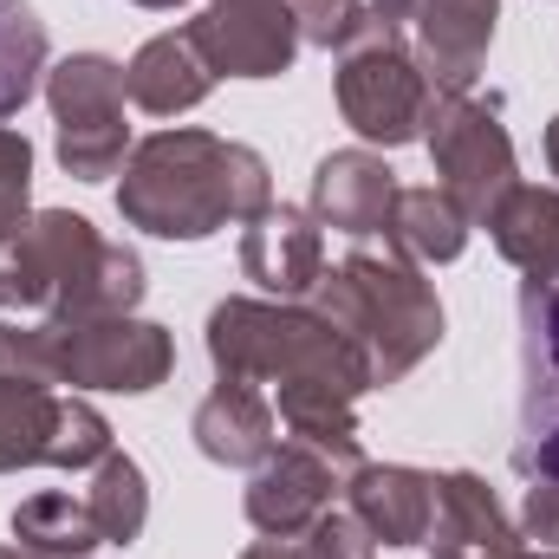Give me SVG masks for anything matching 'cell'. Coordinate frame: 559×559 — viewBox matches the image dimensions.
<instances>
[{"label": "cell", "instance_id": "9a60e30c", "mask_svg": "<svg viewBox=\"0 0 559 559\" xmlns=\"http://www.w3.org/2000/svg\"><path fill=\"white\" fill-rule=\"evenodd\" d=\"M429 540H436V554H455V559L514 554V534H508L495 495H488L475 475H442V481H436V521H429Z\"/></svg>", "mask_w": 559, "mask_h": 559}, {"label": "cell", "instance_id": "3957f363", "mask_svg": "<svg viewBox=\"0 0 559 559\" xmlns=\"http://www.w3.org/2000/svg\"><path fill=\"white\" fill-rule=\"evenodd\" d=\"M319 299H325V325L345 332L365 352L378 384L404 378L423 352L442 338L436 293L404 261H384V254H352L338 274H325Z\"/></svg>", "mask_w": 559, "mask_h": 559}, {"label": "cell", "instance_id": "83f0119b", "mask_svg": "<svg viewBox=\"0 0 559 559\" xmlns=\"http://www.w3.org/2000/svg\"><path fill=\"white\" fill-rule=\"evenodd\" d=\"M527 540L559 547V481H534L527 488Z\"/></svg>", "mask_w": 559, "mask_h": 559}, {"label": "cell", "instance_id": "4316f807", "mask_svg": "<svg viewBox=\"0 0 559 559\" xmlns=\"http://www.w3.org/2000/svg\"><path fill=\"white\" fill-rule=\"evenodd\" d=\"M371 527L352 514H319L312 521V559H371Z\"/></svg>", "mask_w": 559, "mask_h": 559}, {"label": "cell", "instance_id": "f1b7e54d", "mask_svg": "<svg viewBox=\"0 0 559 559\" xmlns=\"http://www.w3.org/2000/svg\"><path fill=\"white\" fill-rule=\"evenodd\" d=\"M248 559H306V554H293V547H280V540H267V547H254Z\"/></svg>", "mask_w": 559, "mask_h": 559}, {"label": "cell", "instance_id": "cb8c5ba5", "mask_svg": "<svg viewBox=\"0 0 559 559\" xmlns=\"http://www.w3.org/2000/svg\"><path fill=\"white\" fill-rule=\"evenodd\" d=\"M85 508H92V521H98L105 540H138V527H143V475H138V462L111 455Z\"/></svg>", "mask_w": 559, "mask_h": 559}, {"label": "cell", "instance_id": "ffe728a7", "mask_svg": "<svg viewBox=\"0 0 559 559\" xmlns=\"http://www.w3.org/2000/svg\"><path fill=\"white\" fill-rule=\"evenodd\" d=\"M195 442L215 462H261L274 449V417L248 384H222L202 411H195Z\"/></svg>", "mask_w": 559, "mask_h": 559}, {"label": "cell", "instance_id": "8fae6325", "mask_svg": "<svg viewBox=\"0 0 559 559\" xmlns=\"http://www.w3.org/2000/svg\"><path fill=\"white\" fill-rule=\"evenodd\" d=\"M189 39L202 46V59L215 72H241V79H267L286 72L293 59V13L280 0H215Z\"/></svg>", "mask_w": 559, "mask_h": 559}, {"label": "cell", "instance_id": "4fadbf2b", "mask_svg": "<svg viewBox=\"0 0 559 559\" xmlns=\"http://www.w3.org/2000/svg\"><path fill=\"white\" fill-rule=\"evenodd\" d=\"M391 202H397V189H391V169H384V163H371V156H358V150H345V156H325V163H319L312 209H319V222H325V228L378 235V228L391 222Z\"/></svg>", "mask_w": 559, "mask_h": 559}, {"label": "cell", "instance_id": "5b68a950", "mask_svg": "<svg viewBox=\"0 0 559 559\" xmlns=\"http://www.w3.org/2000/svg\"><path fill=\"white\" fill-rule=\"evenodd\" d=\"M429 150H436V169H442V195L468 215V222H488L501 209V195L514 189V150H508V131L468 105L462 92H436L429 111Z\"/></svg>", "mask_w": 559, "mask_h": 559}, {"label": "cell", "instance_id": "52a82bcc", "mask_svg": "<svg viewBox=\"0 0 559 559\" xmlns=\"http://www.w3.org/2000/svg\"><path fill=\"white\" fill-rule=\"evenodd\" d=\"M52 111H59V156L72 176H111L124 156V72L111 59H66L52 72Z\"/></svg>", "mask_w": 559, "mask_h": 559}, {"label": "cell", "instance_id": "ac0fdd59", "mask_svg": "<svg viewBox=\"0 0 559 559\" xmlns=\"http://www.w3.org/2000/svg\"><path fill=\"white\" fill-rule=\"evenodd\" d=\"M209 79H215V66L202 59V46L189 39V33H163V39H150L138 52V66L124 72V85H131V98H138L143 111H189L202 92H209Z\"/></svg>", "mask_w": 559, "mask_h": 559}, {"label": "cell", "instance_id": "30bf717a", "mask_svg": "<svg viewBox=\"0 0 559 559\" xmlns=\"http://www.w3.org/2000/svg\"><path fill=\"white\" fill-rule=\"evenodd\" d=\"M92 455H105V417L98 411L52 404L46 384L0 378V468H20V462L85 468Z\"/></svg>", "mask_w": 559, "mask_h": 559}, {"label": "cell", "instance_id": "4dcf8cb0", "mask_svg": "<svg viewBox=\"0 0 559 559\" xmlns=\"http://www.w3.org/2000/svg\"><path fill=\"white\" fill-rule=\"evenodd\" d=\"M547 150H554V169H559V124L547 131Z\"/></svg>", "mask_w": 559, "mask_h": 559}, {"label": "cell", "instance_id": "7402d4cb", "mask_svg": "<svg viewBox=\"0 0 559 559\" xmlns=\"http://www.w3.org/2000/svg\"><path fill=\"white\" fill-rule=\"evenodd\" d=\"M46 72V26L26 0H0V118H13Z\"/></svg>", "mask_w": 559, "mask_h": 559}, {"label": "cell", "instance_id": "7c38bea8", "mask_svg": "<svg viewBox=\"0 0 559 559\" xmlns=\"http://www.w3.org/2000/svg\"><path fill=\"white\" fill-rule=\"evenodd\" d=\"M352 508L371 527V540L417 547V540H429V521H436V481L417 468H358Z\"/></svg>", "mask_w": 559, "mask_h": 559}, {"label": "cell", "instance_id": "7a4b0ae2", "mask_svg": "<svg viewBox=\"0 0 559 559\" xmlns=\"http://www.w3.org/2000/svg\"><path fill=\"white\" fill-rule=\"evenodd\" d=\"M143 293V267L131 248H105L79 215H39L20 241H0V306H72V312H118Z\"/></svg>", "mask_w": 559, "mask_h": 559}, {"label": "cell", "instance_id": "8992f818", "mask_svg": "<svg viewBox=\"0 0 559 559\" xmlns=\"http://www.w3.org/2000/svg\"><path fill=\"white\" fill-rule=\"evenodd\" d=\"M514 468L559 481V280L521 286V442Z\"/></svg>", "mask_w": 559, "mask_h": 559}, {"label": "cell", "instance_id": "ba28073f", "mask_svg": "<svg viewBox=\"0 0 559 559\" xmlns=\"http://www.w3.org/2000/svg\"><path fill=\"white\" fill-rule=\"evenodd\" d=\"M39 338H46L52 378H72V384L150 391L169 371V338L156 325H131V319H72V325H46Z\"/></svg>", "mask_w": 559, "mask_h": 559}, {"label": "cell", "instance_id": "484cf974", "mask_svg": "<svg viewBox=\"0 0 559 559\" xmlns=\"http://www.w3.org/2000/svg\"><path fill=\"white\" fill-rule=\"evenodd\" d=\"M26 169H33V150H26V138L0 131V241L20 228V209H26Z\"/></svg>", "mask_w": 559, "mask_h": 559}, {"label": "cell", "instance_id": "d6986e66", "mask_svg": "<svg viewBox=\"0 0 559 559\" xmlns=\"http://www.w3.org/2000/svg\"><path fill=\"white\" fill-rule=\"evenodd\" d=\"M501 254L534 280H559V195L547 189H508L501 209L488 215Z\"/></svg>", "mask_w": 559, "mask_h": 559}, {"label": "cell", "instance_id": "d4e9b609", "mask_svg": "<svg viewBox=\"0 0 559 559\" xmlns=\"http://www.w3.org/2000/svg\"><path fill=\"white\" fill-rule=\"evenodd\" d=\"M293 20H299V33L312 46H352V39H365L378 26L358 0H293Z\"/></svg>", "mask_w": 559, "mask_h": 559}, {"label": "cell", "instance_id": "836d02e7", "mask_svg": "<svg viewBox=\"0 0 559 559\" xmlns=\"http://www.w3.org/2000/svg\"><path fill=\"white\" fill-rule=\"evenodd\" d=\"M0 559H20V554H0Z\"/></svg>", "mask_w": 559, "mask_h": 559}, {"label": "cell", "instance_id": "e0dca14e", "mask_svg": "<svg viewBox=\"0 0 559 559\" xmlns=\"http://www.w3.org/2000/svg\"><path fill=\"white\" fill-rule=\"evenodd\" d=\"M495 39V0H423V59L429 72L462 92Z\"/></svg>", "mask_w": 559, "mask_h": 559}, {"label": "cell", "instance_id": "d6a6232c", "mask_svg": "<svg viewBox=\"0 0 559 559\" xmlns=\"http://www.w3.org/2000/svg\"><path fill=\"white\" fill-rule=\"evenodd\" d=\"M436 559H455V554H436ZM501 559H521V554H501Z\"/></svg>", "mask_w": 559, "mask_h": 559}, {"label": "cell", "instance_id": "2e32d148", "mask_svg": "<svg viewBox=\"0 0 559 559\" xmlns=\"http://www.w3.org/2000/svg\"><path fill=\"white\" fill-rule=\"evenodd\" d=\"M241 267L274 293H306L312 280H325L319 274V228L299 209H261L254 228H248Z\"/></svg>", "mask_w": 559, "mask_h": 559}, {"label": "cell", "instance_id": "277c9868", "mask_svg": "<svg viewBox=\"0 0 559 559\" xmlns=\"http://www.w3.org/2000/svg\"><path fill=\"white\" fill-rule=\"evenodd\" d=\"M209 352L215 365L228 371V384H254V378H319V384H338L345 397L371 384V365L365 352L332 332L325 319H299V312H267V306H222L209 319Z\"/></svg>", "mask_w": 559, "mask_h": 559}, {"label": "cell", "instance_id": "f546056e", "mask_svg": "<svg viewBox=\"0 0 559 559\" xmlns=\"http://www.w3.org/2000/svg\"><path fill=\"white\" fill-rule=\"evenodd\" d=\"M411 7H417V0H378V13H384V20H404Z\"/></svg>", "mask_w": 559, "mask_h": 559}, {"label": "cell", "instance_id": "6da1fadb", "mask_svg": "<svg viewBox=\"0 0 559 559\" xmlns=\"http://www.w3.org/2000/svg\"><path fill=\"white\" fill-rule=\"evenodd\" d=\"M118 202L138 228L163 235V241H202L228 215L267 209V163L241 143L209 138V131H169L138 150Z\"/></svg>", "mask_w": 559, "mask_h": 559}, {"label": "cell", "instance_id": "44dd1931", "mask_svg": "<svg viewBox=\"0 0 559 559\" xmlns=\"http://www.w3.org/2000/svg\"><path fill=\"white\" fill-rule=\"evenodd\" d=\"M411 254L423 261H455L462 254V241H468V215L449 202V195H436V189H404L397 202H391V222H384Z\"/></svg>", "mask_w": 559, "mask_h": 559}, {"label": "cell", "instance_id": "1f68e13d", "mask_svg": "<svg viewBox=\"0 0 559 559\" xmlns=\"http://www.w3.org/2000/svg\"><path fill=\"white\" fill-rule=\"evenodd\" d=\"M143 7H176V0H143Z\"/></svg>", "mask_w": 559, "mask_h": 559}, {"label": "cell", "instance_id": "5bb4252c", "mask_svg": "<svg viewBox=\"0 0 559 559\" xmlns=\"http://www.w3.org/2000/svg\"><path fill=\"white\" fill-rule=\"evenodd\" d=\"M325 495H332V468L319 455H306V449H286V455H274L254 475L248 514H254L261 534H280L286 540V534H299V527H312L325 514Z\"/></svg>", "mask_w": 559, "mask_h": 559}, {"label": "cell", "instance_id": "603a6c76", "mask_svg": "<svg viewBox=\"0 0 559 559\" xmlns=\"http://www.w3.org/2000/svg\"><path fill=\"white\" fill-rule=\"evenodd\" d=\"M13 534H20L26 547H39V554H85V547L105 540L98 521H92V508L72 501V495H39V501H26V508L13 514Z\"/></svg>", "mask_w": 559, "mask_h": 559}, {"label": "cell", "instance_id": "9c48e42d", "mask_svg": "<svg viewBox=\"0 0 559 559\" xmlns=\"http://www.w3.org/2000/svg\"><path fill=\"white\" fill-rule=\"evenodd\" d=\"M338 105L352 118V131H365L371 143H411L429 111L417 66L404 59V46L391 39V20H378L365 33V46L345 59L338 72Z\"/></svg>", "mask_w": 559, "mask_h": 559}]
</instances>
